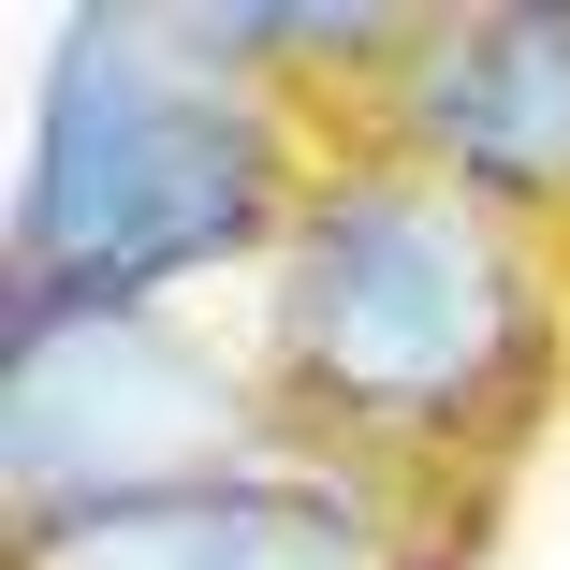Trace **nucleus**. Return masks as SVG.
I'll list each match as a JSON object with an SVG mask.
<instances>
[{"label":"nucleus","instance_id":"nucleus-5","mask_svg":"<svg viewBox=\"0 0 570 570\" xmlns=\"http://www.w3.org/2000/svg\"><path fill=\"white\" fill-rule=\"evenodd\" d=\"M16 570H395L381 512L352 483H278V469H219V483H176V498H132V512H73V527H30Z\"/></svg>","mask_w":570,"mask_h":570},{"label":"nucleus","instance_id":"nucleus-2","mask_svg":"<svg viewBox=\"0 0 570 570\" xmlns=\"http://www.w3.org/2000/svg\"><path fill=\"white\" fill-rule=\"evenodd\" d=\"M278 366L322 424L453 439L541 366V278L453 176H322L278 235Z\"/></svg>","mask_w":570,"mask_h":570},{"label":"nucleus","instance_id":"nucleus-1","mask_svg":"<svg viewBox=\"0 0 570 570\" xmlns=\"http://www.w3.org/2000/svg\"><path fill=\"white\" fill-rule=\"evenodd\" d=\"M264 219L278 132L219 59L176 45V16H73L45 45L16 161V307H147Z\"/></svg>","mask_w":570,"mask_h":570},{"label":"nucleus","instance_id":"nucleus-4","mask_svg":"<svg viewBox=\"0 0 570 570\" xmlns=\"http://www.w3.org/2000/svg\"><path fill=\"white\" fill-rule=\"evenodd\" d=\"M395 118H410V147L453 190H483V205H570V16L512 0V16L410 30Z\"/></svg>","mask_w":570,"mask_h":570},{"label":"nucleus","instance_id":"nucleus-3","mask_svg":"<svg viewBox=\"0 0 570 570\" xmlns=\"http://www.w3.org/2000/svg\"><path fill=\"white\" fill-rule=\"evenodd\" d=\"M235 439H249V395L161 307H16V366H0V498H16V541L73 527V512L219 483Z\"/></svg>","mask_w":570,"mask_h":570}]
</instances>
